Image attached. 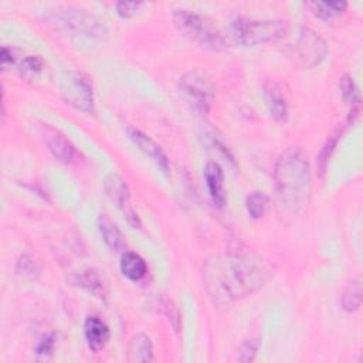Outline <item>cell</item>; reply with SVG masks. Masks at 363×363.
<instances>
[{
	"mask_svg": "<svg viewBox=\"0 0 363 363\" xmlns=\"http://www.w3.org/2000/svg\"><path fill=\"white\" fill-rule=\"evenodd\" d=\"M98 229L101 233V237L104 243L111 249V250H121L124 247V237L118 226L110 219L107 214H101L98 219Z\"/></svg>",
	"mask_w": 363,
	"mask_h": 363,
	"instance_id": "e0dca14e",
	"label": "cell"
},
{
	"mask_svg": "<svg viewBox=\"0 0 363 363\" xmlns=\"http://www.w3.org/2000/svg\"><path fill=\"white\" fill-rule=\"evenodd\" d=\"M260 349V341L257 338H250V339H246L243 342V345L240 346L239 349V353H237V360L239 362H251L254 360L257 352Z\"/></svg>",
	"mask_w": 363,
	"mask_h": 363,
	"instance_id": "cb8c5ba5",
	"label": "cell"
},
{
	"mask_svg": "<svg viewBox=\"0 0 363 363\" xmlns=\"http://www.w3.org/2000/svg\"><path fill=\"white\" fill-rule=\"evenodd\" d=\"M339 87H341V93L343 95V100L352 105V108L355 107H359V103H360V94H359V88L355 83V80L349 76V74H345L339 83Z\"/></svg>",
	"mask_w": 363,
	"mask_h": 363,
	"instance_id": "44dd1931",
	"label": "cell"
},
{
	"mask_svg": "<svg viewBox=\"0 0 363 363\" xmlns=\"http://www.w3.org/2000/svg\"><path fill=\"white\" fill-rule=\"evenodd\" d=\"M46 143L48 147V151L60 162L67 165H74L80 162L81 159L80 152L76 150L74 145L71 143V140L67 139L58 131L48 128L46 132Z\"/></svg>",
	"mask_w": 363,
	"mask_h": 363,
	"instance_id": "30bf717a",
	"label": "cell"
},
{
	"mask_svg": "<svg viewBox=\"0 0 363 363\" xmlns=\"http://www.w3.org/2000/svg\"><path fill=\"white\" fill-rule=\"evenodd\" d=\"M58 90L68 105L86 114L94 111L93 83L84 72L79 70L64 71L58 80Z\"/></svg>",
	"mask_w": 363,
	"mask_h": 363,
	"instance_id": "5b68a950",
	"label": "cell"
},
{
	"mask_svg": "<svg viewBox=\"0 0 363 363\" xmlns=\"http://www.w3.org/2000/svg\"><path fill=\"white\" fill-rule=\"evenodd\" d=\"M246 207L253 219H261L268 209V197L263 192H253L246 199Z\"/></svg>",
	"mask_w": 363,
	"mask_h": 363,
	"instance_id": "ffe728a7",
	"label": "cell"
},
{
	"mask_svg": "<svg viewBox=\"0 0 363 363\" xmlns=\"http://www.w3.org/2000/svg\"><path fill=\"white\" fill-rule=\"evenodd\" d=\"M264 94L271 117L277 121H285L288 117V104L279 86L274 81H267L264 84Z\"/></svg>",
	"mask_w": 363,
	"mask_h": 363,
	"instance_id": "5bb4252c",
	"label": "cell"
},
{
	"mask_svg": "<svg viewBox=\"0 0 363 363\" xmlns=\"http://www.w3.org/2000/svg\"><path fill=\"white\" fill-rule=\"evenodd\" d=\"M179 91L199 112L207 114L214 101V87L200 71H187L179 79Z\"/></svg>",
	"mask_w": 363,
	"mask_h": 363,
	"instance_id": "8992f818",
	"label": "cell"
},
{
	"mask_svg": "<svg viewBox=\"0 0 363 363\" xmlns=\"http://www.w3.org/2000/svg\"><path fill=\"white\" fill-rule=\"evenodd\" d=\"M70 282L72 285L86 289V291L91 293L94 297L100 300H105L107 297V282L104 277L93 268L74 272L70 277Z\"/></svg>",
	"mask_w": 363,
	"mask_h": 363,
	"instance_id": "8fae6325",
	"label": "cell"
},
{
	"mask_svg": "<svg viewBox=\"0 0 363 363\" xmlns=\"http://www.w3.org/2000/svg\"><path fill=\"white\" fill-rule=\"evenodd\" d=\"M229 32L233 41L239 46L254 47L282 37L286 32V25L282 20H258L237 16L230 22Z\"/></svg>",
	"mask_w": 363,
	"mask_h": 363,
	"instance_id": "277c9868",
	"label": "cell"
},
{
	"mask_svg": "<svg viewBox=\"0 0 363 363\" xmlns=\"http://www.w3.org/2000/svg\"><path fill=\"white\" fill-rule=\"evenodd\" d=\"M297 61L304 68H312L318 65L328 54V46L325 40L311 29H303L296 41Z\"/></svg>",
	"mask_w": 363,
	"mask_h": 363,
	"instance_id": "52a82bcc",
	"label": "cell"
},
{
	"mask_svg": "<svg viewBox=\"0 0 363 363\" xmlns=\"http://www.w3.org/2000/svg\"><path fill=\"white\" fill-rule=\"evenodd\" d=\"M84 336L88 348L93 352H100L107 346L110 341V328L103 319H100L95 315H91L86 319Z\"/></svg>",
	"mask_w": 363,
	"mask_h": 363,
	"instance_id": "7c38bea8",
	"label": "cell"
},
{
	"mask_svg": "<svg viewBox=\"0 0 363 363\" xmlns=\"http://www.w3.org/2000/svg\"><path fill=\"white\" fill-rule=\"evenodd\" d=\"M142 6H143L142 2H118L117 4V12L121 18L128 19V18L135 16Z\"/></svg>",
	"mask_w": 363,
	"mask_h": 363,
	"instance_id": "484cf974",
	"label": "cell"
},
{
	"mask_svg": "<svg viewBox=\"0 0 363 363\" xmlns=\"http://www.w3.org/2000/svg\"><path fill=\"white\" fill-rule=\"evenodd\" d=\"M121 272L131 281H140L148 272V267L145 260L132 251H128L121 258Z\"/></svg>",
	"mask_w": 363,
	"mask_h": 363,
	"instance_id": "2e32d148",
	"label": "cell"
},
{
	"mask_svg": "<svg viewBox=\"0 0 363 363\" xmlns=\"http://www.w3.org/2000/svg\"><path fill=\"white\" fill-rule=\"evenodd\" d=\"M104 189H105L107 196L122 211L126 222L133 229H140L142 223H140L138 213L133 210V207L131 204V192H129V187H128L126 182L121 176H118L115 173H111L104 180Z\"/></svg>",
	"mask_w": 363,
	"mask_h": 363,
	"instance_id": "ba28073f",
	"label": "cell"
},
{
	"mask_svg": "<svg viewBox=\"0 0 363 363\" xmlns=\"http://www.w3.org/2000/svg\"><path fill=\"white\" fill-rule=\"evenodd\" d=\"M162 307H164L165 314H166V317L169 318V321H171L173 329L178 332V331L180 329V314H179L178 308H176L175 304H173L172 301H169V300H165V301L162 303Z\"/></svg>",
	"mask_w": 363,
	"mask_h": 363,
	"instance_id": "4316f807",
	"label": "cell"
},
{
	"mask_svg": "<svg viewBox=\"0 0 363 363\" xmlns=\"http://www.w3.org/2000/svg\"><path fill=\"white\" fill-rule=\"evenodd\" d=\"M13 62H15L13 51L5 46V47L2 48V65H4V68H6L8 65H12Z\"/></svg>",
	"mask_w": 363,
	"mask_h": 363,
	"instance_id": "f1b7e54d",
	"label": "cell"
},
{
	"mask_svg": "<svg viewBox=\"0 0 363 363\" xmlns=\"http://www.w3.org/2000/svg\"><path fill=\"white\" fill-rule=\"evenodd\" d=\"M339 136H341V132L332 135L322 147L319 155H318V159H317V166H318V173L322 176L326 171V166H328V162H329V158L332 157L336 145H338V140H339Z\"/></svg>",
	"mask_w": 363,
	"mask_h": 363,
	"instance_id": "7402d4cb",
	"label": "cell"
},
{
	"mask_svg": "<svg viewBox=\"0 0 363 363\" xmlns=\"http://www.w3.org/2000/svg\"><path fill=\"white\" fill-rule=\"evenodd\" d=\"M128 135L131 140L139 148V151H142L145 155H147L164 173L169 172V159L164 152V150L161 148L159 143H157L147 133H143L142 131L132 126L128 128Z\"/></svg>",
	"mask_w": 363,
	"mask_h": 363,
	"instance_id": "9c48e42d",
	"label": "cell"
},
{
	"mask_svg": "<svg viewBox=\"0 0 363 363\" xmlns=\"http://www.w3.org/2000/svg\"><path fill=\"white\" fill-rule=\"evenodd\" d=\"M128 355L129 362H154V346L151 338L145 334L133 335L129 343Z\"/></svg>",
	"mask_w": 363,
	"mask_h": 363,
	"instance_id": "9a60e30c",
	"label": "cell"
},
{
	"mask_svg": "<svg viewBox=\"0 0 363 363\" xmlns=\"http://www.w3.org/2000/svg\"><path fill=\"white\" fill-rule=\"evenodd\" d=\"M274 180L281 202L291 210L305 207L311 196V166L307 154L289 148L275 164Z\"/></svg>",
	"mask_w": 363,
	"mask_h": 363,
	"instance_id": "7a4b0ae2",
	"label": "cell"
},
{
	"mask_svg": "<svg viewBox=\"0 0 363 363\" xmlns=\"http://www.w3.org/2000/svg\"><path fill=\"white\" fill-rule=\"evenodd\" d=\"M53 348H54V338H53V336H44V338L40 341V343L37 345L36 353L46 356V355L51 353Z\"/></svg>",
	"mask_w": 363,
	"mask_h": 363,
	"instance_id": "83f0119b",
	"label": "cell"
},
{
	"mask_svg": "<svg viewBox=\"0 0 363 363\" xmlns=\"http://www.w3.org/2000/svg\"><path fill=\"white\" fill-rule=\"evenodd\" d=\"M312 8L315 16L322 20H331L341 16L346 11L348 4L343 2V0H338V2H315L312 4Z\"/></svg>",
	"mask_w": 363,
	"mask_h": 363,
	"instance_id": "d6986e66",
	"label": "cell"
},
{
	"mask_svg": "<svg viewBox=\"0 0 363 363\" xmlns=\"http://www.w3.org/2000/svg\"><path fill=\"white\" fill-rule=\"evenodd\" d=\"M172 18L178 30L199 47L211 51H223L227 48L226 37L207 18L187 9L175 11Z\"/></svg>",
	"mask_w": 363,
	"mask_h": 363,
	"instance_id": "3957f363",
	"label": "cell"
},
{
	"mask_svg": "<svg viewBox=\"0 0 363 363\" xmlns=\"http://www.w3.org/2000/svg\"><path fill=\"white\" fill-rule=\"evenodd\" d=\"M209 297L219 307H227L251 296L271 278V268L254 253L213 257L203 267Z\"/></svg>",
	"mask_w": 363,
	"mask_h": 363,
	"instance_id": "6da1fadb",
	"label": "cell"
},
{
	"mask_svg": "<svg viewBox=\"0 0 363 363\" xmlns=\"http://www.w3.org/2000/svg\"><path fill=\"white\" fill-rule=\"evenodd\" d=\"M16 271L19 275H23L26 278H34L39 275L40 272V268L37 265V263L34 261V258L32 256H22L18 261V265H16Z\"/></svg>",
	"mask_w": 363,
	"mask_h": 363,
	"instance_id": "603a6c76",
	"label": "cell"
},
{
	"mask_svg": "<svg viewBox=\"0 0 363 363\" xmlns=\"http://www.w3.org/2000/svg\"><path fill=\"white\" fill-rule=\"evenodd\" d=\"M43 65H44V61L40 55H27L22 60L19 68L22 74L25 76H36L41 71Z\"/></svg>",
	"mask_w": 363,
	"mask_h": 363,
	"instance_id": "d4e9b609",
	"label": "cell"
},
{
	"mask_svg": "<svg viewBox=\"0 0 363 363\" xmlns=\"http://www.w3.org/2000/svg\"><path fill=\"white\" fill-rule=\"evenodd\" d=\"M342 310L346 312H356L362 305V281L359 278L353 279L346 285L341 297Z\"/></svg>",
	"mask_w": 363,
	"mask_h": 363,
	"instance_id": "ac0fdd59",
	"label": "cell"
},
{
	"mask_svg": "<svg viewBox=\"0 0 363 363\" xmlns=\"http://www.w3.org/2000/svg\"><path fill=\"white\" fill-rule=\"evenodd\" d=\"M204 180L209 194L217 207H223L226 194L223 189V171L219 164L209 162L204 168Z\"/></svg>",
	"mask_w": 363,
	"mask_h": 363,
	"instance_id": "4fadbf2b",
	"label": "cell"
}]
</instances>
